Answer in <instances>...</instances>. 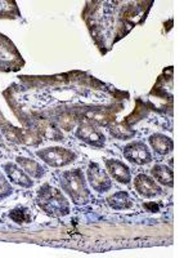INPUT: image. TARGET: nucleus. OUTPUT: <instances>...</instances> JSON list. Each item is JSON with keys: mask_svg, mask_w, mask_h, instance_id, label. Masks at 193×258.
Segmentation results:
<instances>
[{"mask_svg": "<svg viewBox=\"0 0 193 258\" xmlns=\"http://www.w3.org/2000/svg\"><path fill=\"white\" fill-rule=\"evenodd\" d=\"M36 203L39 208L43 209L52 217H64L70 213V203L58 188L49 183H44L36 194Z\"/></svg>", "mask_w": 193, "mask_h": 258, "instance_id": "nucleus-1", "label": "nucleus"}, {"mask_svg": "<svg viewBox=\"0 0 193 258\" xmlns=\"http://www.w3.org/2000/svg\"><path fill=\"white\" fill-rule=\"evenodd\" d=\"M59 183L64 192L67 194L75 204L84 206L91 199V194L86 186L84 174L80 169L67 170L62 173Z\"/></svg>", "mask_w": 193, "mask_h": 258, "instance_id": "nucleus-2", "label": "nucleus"}, {"mask_svg": "<svg viewBox=\"0 0 193 258\" xmlns=\"http://www.w3.org/2000/svg\"><path fill=\"white\" fill-rule=\"evenodd\" d=\"M36 155L48 165L54 168L66 167L76 159V154L73 151L62 147H48L44 150H39L36 151Z\"/></svg>", "mask_w": 193, "mask_h": 258, "instance_id": "nucleus-3", "label": "nucleus"}, {"mask_svg": "<svg viewBox=\"0 0 193 258\" xmlns=\"http://www.w3.org/2000/svg\"><path fill=\"white\" fill-rule=\"evenodd\" d=\"M123 154L126 160L133 164L144 165L152 161V154L148 150L147 145L141 141H134L124 146Z\"/></svg>", "mask_w": 193, "mask_h": 258, "instance_id": "nucleus-4", "label": "nucleus"}, {"mask_svg": "<svg viewBox=\"0 0 193 258\" xmlns=\"http://www.w3.org/2000/svg\"><path fill=\"white\" fill-rule=\"evenodd\" d=\"M75 135L82 142L89 146L96 147V149H102L106 144V137L102 131H100L94 124L89 123V121H84L80 124Z\"/></svg>", "mask_w": 193, "mask_h": 258, "instance_id": "nucleus-5", "label": "nucleus"}, {"mask_svg": "<svg viewBox=\"0 0 193 258\" xmlns=\"http://www.w3.org/2000/svg\"><path fill=\"white\" fill-rule=\"evenodd\" d=\"M86 176H88L89 185L91 186L93 190L98 191V192H106V191L111 190V178H110L109 173L98 163H90L89 164Z\"/></svg>", "mask_w": 193, "mask_h": 258, "instance_id": "nucleus-6", "label": "nucleus"}, {"mask_svg": "<svg viewBox=\"0 0 193 258\" xmlns=\"http://www.w3.org/2000/svg\"><path fill=\"white\" fill-rule=\"evenodd\" d=\"M106 169L109 170L110 176L115 181L119 182V183L129 185L130 181H132L130 168L126 164H124L123 161L117 160V159H109V160H106Z\"/></svg>", "mask_w": 193, "mask_h": 258, "instance_id": "nucleus-7", "label": "nucleus"}, {"mask_svg": "<svg viewBox=\"0 0 193 258\" xmlns=\"http://www.w3.org/2000/svg\"><path fill=\"white\" fill-rule=\"evenodd\" d=\"M135 190L143 198H156L162 194V188L147 174H138L134 179Z\"/></svg>", "mask_w": 193, "mask_h": 258, "instance_id": "nucleus-8", "label": "nucleus"}, {"mask_svg": "<svg viewBox=\"0 0 193 258\" xmlns=\"http://www.w3.org/2000/svg\"><path fill=\"white\" fill-rule=\"evenodd\" d=\"M4 173L7 174L8 179L16 185L21 186V187H31L34 182L31 181V177L25 172L20 165L15 164V163H6L3 165Z\"/></svg>", "mask_w": 193, "mask_h": 258, "instance_id": "nucleus-9", "label": "nucleus"}, {"mask_svg": "<svg viewBox=\"0 0 193 258\" xmlns=\"http://www.w3.org/2000/svg\"><path fill=\"white\" fill-rule=\"evenodd\" d=\"M149 145L158 155H167L173 151L174 141L170 137L161 133H155L148 138Z\"/></svg>", "mask_w": 193, "mask_h": 258, "instance_id": "nucleus-10", "label": "nucleus"}, {"mask_svg": "<svg viewBox=\"0 0 193 258\" xmlns=\"http://www.w3.org/2000/svg\"><path fill=\"white\" fill-rule=\"evenodd\" d=\"M107 203L115 211H125V209L133 207V199L125 191H117V192L112 194L107 199Z\"/></svg>", "mask_w": 193, "mask_h": 258, "instance_id": "nucleus-11", "label": "nucleus"}, {"mask_svg": "<svg viewBox=\"0 0 193 258\" xmlns=\"http://www.w3.org/2000/svg\"><path fill=\"white\" fill-rule=\"evenodd\" d=\"M151 173L155 177L156 181H158L161 185L167 186V187H173L174 186V172L171 168L166 167L164 164H156L151 169Z\"/></svg>", "mask_w": 193, "mask_h": 258, "instance_id": "nucleus-12", "label": "nucleus"}, {"mask_svg": "<svg viewBox=\"0 0 193 258\" xmlns=\"http://www.w3.org/2000/svg\"><path fill=\"white\" fill-rule=\"evenodd\" d=\"M17 163L30 177L40 178V177L44 176L45 169L39 164L38 161L31 160V159H27V158H17Z\"/></svg>", "mask_w": 193, "mask_h": 258, "instance_id": "nucleus-13", "label": "nucleus"}, {"mask_svg": "<svg viewBox=\"0 0 193 258\" xmlns=\"http://www.w3.org/2000/svg\"><path fill=\"white\" fill-rule=\"evenodd\" d=\"M110 133H111L112 137L117 138V140H130L135 136V131L128 128L124 124H114L112 126H110Z\"/></svg>", "mask_w": 193, "mask_h": 258, "instance_id": "nucleus-14", "label": "nucleus"}, {"mask_svg": "<svg viewBox=\"0 0 193 258\" xmlns=\"http://www.w3.org/2000/svg\"><path fill=\"white\" fill-rule=\"evenodd\" d=\"M11 220L15 221L16 223H30L31 222V213L25 207H17V208L12 209L9 213Z\"/></svg>", "mask_w": 193, "mask_h": 258, "instance_id": "nucleus-15", "label": "nucleus"}, {"mask_svg": "<svg viewBox=\"0 0 193 258\" xmlns=\"http://www.w3.org/2000/svg\"><path fill=\"white\" fill-rule=\"evenodd\" d=\"M40 132L43 133V136L50 140H54V141H61L62 135L58 129L54 126V124H52L50 121H44L43 125L40 126Z\"/></svg>", "mask_w": 193, "mask_h": 258, "instance_id": "nucleus-16", "label": "nucleus"}, {"mask_svg": "<svg viewBox=\"0 0 193 258\" xmlns=\"http://www.w3.org/2000/svg\"><path fill=\"white\" fill-rule=\"evenodd\" d=\"M12 186L2 172H0V200L8 198L12 194Z\"/></svg>", "mask_w": 193, "mask_h": 258, "instance_id": "nucleus-17", "label": "nucleus"}, {"mask_svg": "<svg viewBox=\"0 0 193 258\" xmlns=\"http://www.w3.org/2000/svg\"><path fill=\"white\" fill-rule=\"evenodd\" d=\"M144 207L146 208H151V212H158V209H160V207L157 204H155V203H147V204H144Z\"/></svg>", "mask_w": 193, "mask_h": 258, "instance_id": "nucleus-18", "label": "nucleus"}]
</instances>
